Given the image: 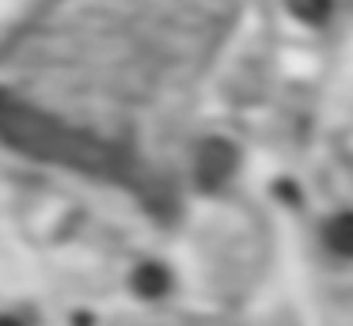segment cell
<instances>
[{"label": "cell", "instance_id": "1", "mask_svg": "<svg viewBox=\"0 0 353 326\" xmlns=\"http://www.w3.org/2000/svg\"><path fill=\"white\" fill-rule=\"evenodd\" d=\"M0 141L42 163L84 171L95 179H130V156L110 141L80 125L54 118L50 110L23 103L19 95L0 91Z\"/></svg>", "mask_w": 353, "mask_h": 326}, {"label": "cell", "instance_id": "2", "mask_svg": "<svg viewBox=\"0 0 353 326\" xmlns=\"http://www.w3.org/2000/svg\"><path fill=\"white\" fill-rule=\"evenodd\" d=\"M232 167H236L232 148L224 141H213V144H205L201 156H198V179L205 182V186H221V182L232 174Z\"/></svg>", "mask_w": 353, "mask_h": 326}, {"label": "cell", "instance_id": "3", "mask_svg": "<svg viewBox=\"0 0 353 326\" xmlns=\"http://www.w3.org/2000/svg\"><path fill=\"white\" fill-rule=\"evenodd\" d=\"M327 247L334 254L353 258V212H342V216H334L327 224Z\"/></svg>", "mask_w": 353, "mask_h": 326}, {"label": "cell", "instance_id": "4", "mask_svg": "<svg viewBox=\"0 0 353 326\" xmlns=\"http://www.w3.org/2000/svg\"><path fill=\"white\" fill-rule=\"evenodd\" d=\"M133 288H137L141 296H160L163 288H168V273H163L160 265H145V269H137V277H133Z\"/></svg>", "mask_w": 353, "mask_h": 326}, {"label": "cell", "instance_id": "5", "mask_svg": "<svg viewBox=\"0 0 353 326\" xmlns=\"http://www.w3.org/2000/svg\"><path fill=\"white\" fill-rule=\"evenodd\" d=\"M289 4H292V12H296L300 19H307V23H319L323 15H327L330 0H289Z\"/></svg>", "mask_w": 353, "mask_h": 326}, {"label": "cell", "instance_id": "6", "mask_svg": "<svg viewBox=\"0 0 353 326\" xmlns=\"http://www.w3.org/2000/svg\"><path fill=\"white\" fill-rule=\"evenodd\" d=\"M0 326H19L16 318H8V315H0Z\"/></svg>", "mask_w": 353, "mask_h": 326}]
</instances>
